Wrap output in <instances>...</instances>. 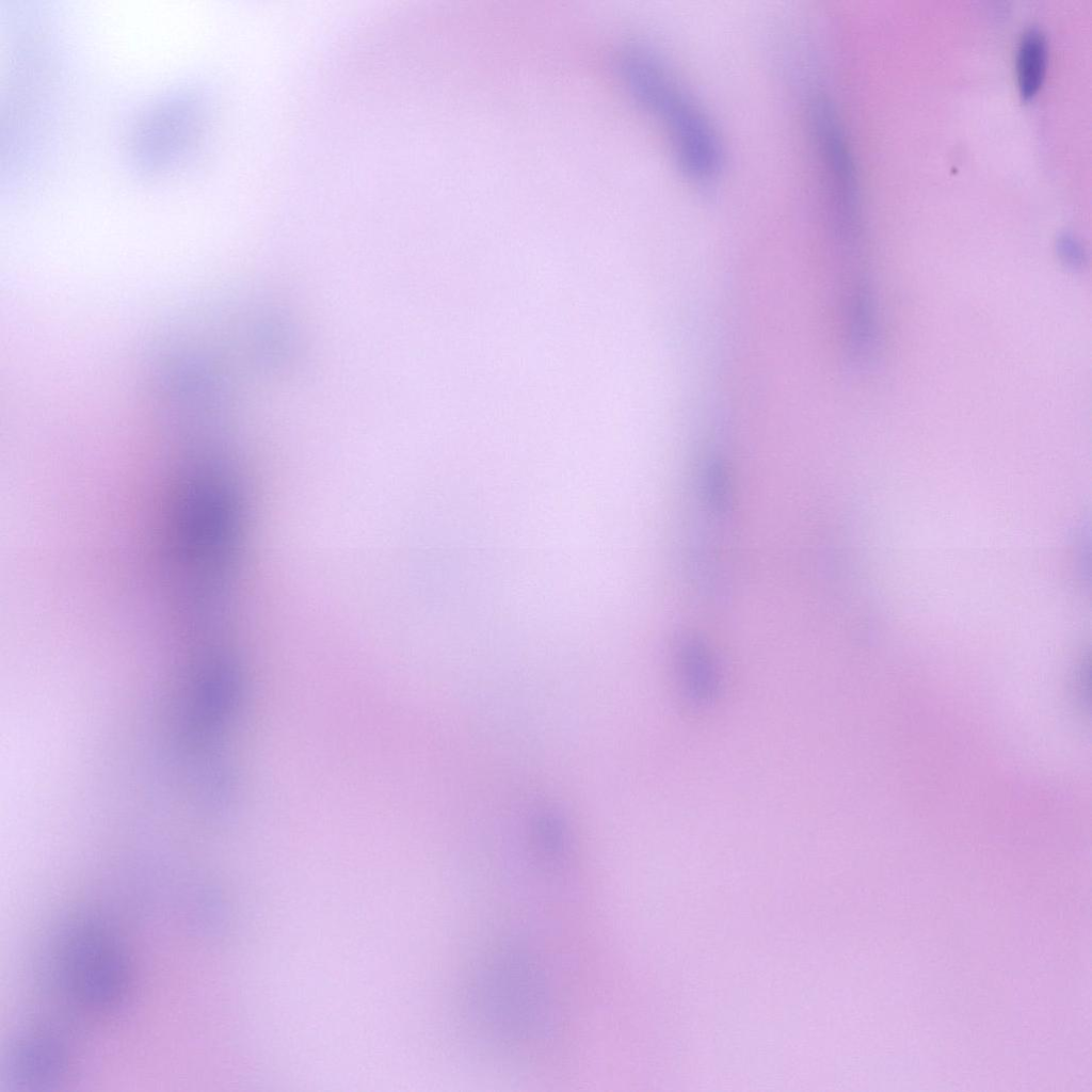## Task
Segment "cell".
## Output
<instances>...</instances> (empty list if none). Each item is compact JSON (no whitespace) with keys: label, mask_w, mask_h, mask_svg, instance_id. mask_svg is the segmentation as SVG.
Here are the masks:
<instances>
[{"label":"cell","mask_w":1092,"mask_h":1092,"mask_svg":"<svg viewBox=\"0 0 1092 1092\" xmlns=\"http://www.w3.org/2000/svg\"><path fill=\"white\" fill-rule=\"evenodd\" d=\"M1056 253L1062 264L1072 271H1080L1086 267L1087 255L1083 246L1071 234H1061L1056 240Z\"/></svg>","instance_id":"10"},{"label":"cell","mask_w":1092,"mask_h":1092,"mask_svg":"<svg viewBox=\"0 0 1092 1092\" xmlns=\"http://www.w3.org/2000/svg\"><path fill=\"white\" fill-rule=\"evenodd\" d=\"M62 1067L58 1048L42 1040L21 1046L12 1059L11 1075L18 1085H46L54 1080Z\"/></svg>","instance_id":"6"},{"label":"cell","mask_w":1092,"mask_h":1092,"mask_svg":"<svg viewBox=\"0 0 1092 1092\" xmlns=\"http://www.w3.org/2000/svg\"><path fill=\"white\" fill-rule=\"evenodd\" d=\"M619 70L632 97L668 130L680 171L701 184L717 179L723 164L719 135L660 59L633 47L621 57Z\"/></svg>","instance_id":"2"},{"label":"cell","mask_w":1092,"mask_h":1092,"mask_svg":"<svg viewBox=\"0 0 1092 1092\" xmlns=\"http://www.w3.org/2000/svg\"><path fill=\"white\" fill-rule=\"evenodd\" d=\"M67 979L76 994L96 1006L112 1003L126 981V961L116 941L93 926L76 931L65 946Z\"/></svg>","instance_id":"5"},{"label":"cell","mask_w":1092,"mask_h":1092,"mask_svg":"<svg viewBox=\"0 0 1092 1092\" xmlns=\"http://www.w3.org/2000/svg\"><path fill=\"white\" fill-rule=\"evenodd\" d=\"M244 675L231 656L199 658L188 676L175 710V733L182 751L213 749L232 722L244 695Z\"/></svg>","instance_id":"3"},{"label":"cell","mask_w":1092,"mask_h":1092,"mask_svg":"<svg viewBox=\"0 0 1092 1092\" xmlns=\"http://www.w3.org/2000/svg\"><path fill=\"white\" fill-rule=\"evenodd\" d=\"M1047 65V42L1042 30L1028 28L1021 35L1015 54L1017 86L1024 98L1041 87Z\"/></svg>","instance_id":"7"},{"label":"cell","mask_w":1092,"mask_h":1092,"mask_svg":"<svg viewBox=\"0 0 1092 1092\" xmlns=\"http://www.w3.org/2000/svg\"><path fill=\"white\" fill-rule=\"evenodd\" d=\"M850 347L857 360L867 359L876 344V321L872 302L864 285H857L850 307Z\"/></svg>","instance_id":"8"},{"label":"cell","mask_w":1092,"mask_h":1092,"mask_svg":"<svg viewBox=\"0 0 1092 1092\" xmlns=\"http://www.w3.org/2000/svg\"><path fill=\"white\" fill-rule=\"evenodd\" d=\"M686 680L697 696H707L713 688V673L707 652L695 640H687L680 649Z\"/></svg>","instance_id":"9"},{"label":"cell","mask_w":1092,"mask_h":1092,"mask_svg":"<svg viewBox=\"0 0 1092 1092\" xmlns=\"http://www.w3.org/2000/svg\"><path fill=\"white\" fill-rule=\"evenodd\" d=\"M809 128L823 171L834 230L846 245L860 235L855 165L836 110L823 96L812 100Z\"/></svg>","instance_id":"4"},{"label":"cell","mask_w":1092,"mask_h":1092,"mask_svg":"<svg viewBox=\"0 0 1092 1092\" xmlns=\"http://www.w3.org/2000/svg\"><path fill=\"white\" fill-rule=\"evenodd\" d=\"M173 515V556L180 597L190 621L219 617L227 597L236 546L238 507L232 485L211 466L193 470Z\"/></svg>","instance_id":"1"}]
</instances>
